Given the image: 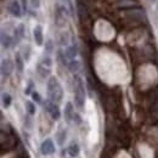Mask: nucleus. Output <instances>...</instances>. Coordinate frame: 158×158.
<instances>
[{
	"label": "nucleus",
	"mask_w": 158,
	"mask_h": 158,
	"mask_svg": "<svg viewBox=\"0 0 158 158\" xmlns=\"http://www.w3.org/2000/svg\"><path fill=\"white\" fill-rule=\"evenodd\" d=\"M32 88H33V81H32V80H29L28 88L24 90V94H27V95H28V94H32V93H33V91H32Z\"/></svg>",
	"instance_id": "obj_22"
},
{
	"label": "nucleus",
	"mask_w": 158,
	"mask_h": 158,
	"mask_svg": "<svg viewBox=\"0 0 158 158\" xmlns=\"http://www.w3.org/2000/svg\"><path fill=\"white\" fill-rule=\"evenodd\" d=\"M69 158H73V157H69Z\"/></svg>",
	"instance_id": "obj_26"
},
{
	"label": "nucleus",
	"mask_w": 158,
	"mask_h": 158,
	"mask_svg": "<svg viewBox=\"0 0 158 158\" xmlns=\"http://www.w3.org/2000/svg\"><path fill=\"white\" fill-rule=\"evenodd\" d=\"M31 95H32V99H33V101H35L37 103H40V102H41V98H40V95H39V93H38V91L33 90V93H32Z\"/></svg>",
	"instance_id": "obj_20"
},
{
	"label": "nucleus",
	"mask_w": 158,
	"mask_h": 158,
	"mask_svg": "<svg viewBox=\"0 0 158 158\" xmlns=\"http://www.w3.org/2000/svg\"><path fill=\"white\" fill-rule=\"evenodd\" d=\"M9 11L12 16L15 17H21L22 16V9H21V5L20 2L17 0H12L10 6H9Z\"/></svg>",
	"instance_id": "obj_7"
},
{
	"label": "nucleus",
	"mask_w": 158,
	"mask_h": 158,
	"mask_svg": "<svg viewBox=\"0 0 158 158\" xmlns=\"http://www.w3.org/2000/svg\"><path fill=\"white\" fill-rule=\"evenodd\" d=\"M45 50H46V52H52V50H54V44H52L51 40H48V43L45 44Z\"/></svg>",
	"instance_id": "obj_21"
},
{
	"label": "nucleus",
	"mask_w": 158,
	"mask_h": 158,
	"mask_svg": "<svg viewBox=\"0 0 158 158\" xmlns=\"http://www.w3.org/2000/svg\"><path fill=\"white\" fill-rule=\"evenodd\" d=\"M73 120L77 123V124H80L81 123V119H80V117H79L78 113H74V117H73Z\"/></svg>",
	"instance_id": "obj_24"
},
{
	"label": "nucleus",
	"mask_w": 158,
	"mask_h": 158,
	"mask_svg": "<svg viewBox=\"0 0 158 158\" xmlns=\"http://www.w3.org/2000/svg\"><path fill=\"white\" fill-rule=\"evenodd\" d=\"M77 54H78V50H77L76 45H71V46H68L66 49V57H68V59L74 60L76 56H77Z\"/></svg>",
	"instance_id": "obj_12"
},
{
	"label": "nucleus",
	"mask_w": 158,
	"mask_h": 158,
	"mask_svg": "<svg viewBox=\"0 0 158 158\" xmlns=\"http://www.w3.org/2000/svg\"><path fill=\"white\" fill-rule=\"evenodd\" d=\"M24 38V24H19L15 29V39L16 41H20Z\"/></svg>",
	"instance_id": "obj_11"
},
{
	"label": "nucleus",
	"mask_w": 158,
	"mask_h": 158,
	"mask_svg": "<svg viewBox=\"0 0 158 158\" xmlns=\"http://www.w3.org/2000/svg\"><path fill=\"white\" fill-rule=\"evenodd\" d=\"M31 2H32V6L35 9H38L40 6V0H31Z\"/></svg>",
	"instance_id": "obj_23"
},
{
	"label": "nucleus",
	"mask_w": 158,
	"mask_h": 158,
	"mask_svg": "<svg viewBox=\"0 0 158 158\" xmlns=\"http://www.w3.org/2000/svg\"><path fill=\"white\" fill-rule=\"evenodd\" d=\"M1 100H2V106H4L5 108L10 107V105H11V102H12V98H11V95H10V94L4 93V94H2V96H1Z\"/></svg>",
	"instance_id": "obj_14"
},
{
	"label": "nucleus",
	"mask_w": 158,
	"mask_h": 158,
	"mask_svg": "<svg viewBox=\"0 0 158 158\" xmlns=\"http://www.w3.org/2000/svg\"><path fill=\"white\" fill-rule=\"evenodd\" d=\"M67 152H68V155H69L71 157H73V158L78 157V155L80 153L79 145L78 143H76V142L71 143V145H69V147H68V150H67Z\"/></svg>",
	"instance_id": "obj_10"
},
{
	"label": "nucleus",
	"mask_w": 158,
	"mask_h": 158,
	"mask_svg": "<svg viewBox=\"0 0 158 158\" xmlns=\"http://www.w3.org/2000/svg\"><path fill=\"white\" fill-rule=\"evenodd\" d=\"M44 108L48 111V113L50 114V117L54 119V120H59L60 119V117H61V111H60L59 106L55 102H52L51 100L45 101Z\"/></svg>",
	"instance_id": "obj_3"
},
{
	"label": "nucleus",
	"mask_w": 158,
	"mask_h": 158,
	"mask_svg": "<svg viewBox=\"0 0 158 158\" xmlns=\"http://www.w3.org/2000/svg\"><path fill=\"white\" fill-rule=\"evenodd\" d=\"M74 108H73V105L72 102H67L66 106H64V111H63V116H64V120L67 123H71L73 120V117H74Z\"/></svg>",
	"instance_id": "obj_6"
},
{
	"label": "nucleus",
	"mask_w": 158,
	"mask_h": 158,
	"mask_svg": "<svg viewBox=\"0 0 158 158\" xmlns=\"http://www.w3.org/2000/svg\"><path fill=\"white\" fill-rule=\"evenodd\" d=\"M37 69H38V73H39L41 77H48V76L50 74V69H49V68H45V66H43L41 63L38 64Z\"/></svg>",
	"instance_id": "obj_17"
},
{
	"label": "nucleus",
	"mask_w": 158,
	"mask_h": 158,
	"mask_svg": "<svg viewBox=\"0 0 158 158\" xmlns=\"http://www.w3.org/2000/svg\"><path fill=\"white\" fill-rule=\"evenodd\" d=\"M56 148H55V143L51 139H46L41 142L40 145V152L44 155V156H50L52 153H55Z\"/></svg>",
	"instance_id": "obj_4"
},
{
	"label": "nucleus",
	"mask_w": 158,
	"mask_h": 158,
	"mask_svg": "<svg viewBox=\"0 0 158 158\" xmlns=\"http://www.w3.org/2000/svg\"><path fill=\"white\" fill-rule=\"evenodd\" d=\"M48 95H49V100H51L52 102H60L62 101L63 98V89L60 84L59 79L56 77H50L48 80Z\"/></svg>",
	"instance_id": "obj_1"
},
{
	"label": "nucleus",
	"mask_w": 158,
	"mask_h": 158,
	"mask_svg": "<svg viewBox=\"0 0 158 158\" xmlns=\"http://www.w3.org/2000/svg\"><path fill=\"white\" fill-rule=\"evenodd\" d=\"M14 71V63L10 59H5L1 61V74L2 77H10Z\"/></svg>",
	"instance_id": "obj_5"
},
{
	"label": "nucleus",
	"mask_w": 158,
	"mask_h": 158,
	"mask_svg": "<svg viewBox=\"0 0 158 158\" xmlns=\"http://www.w3.org/2000/svg\"><path fill=\"white\" fill-rule=\"evenodd\" d=\"M64 141H66V130H60L59 134H57V142H59V145H63L64 143Z\"/></svg>",
	"instance_id": "obj_18"
},
{
	"label": "nucleus",
	"mask_w": 158,
	"mask_h": 158,
	"mask_svg": "<svg viewBox=\"0 0 158 158\" xmlns=\"http://www.w3.org/2000/svg\"><path fill=\"white\" fill-rule=\"evenodd\" d=\"M33 38L34 41L38 46H41L44 43V35H43V28L41 26H35V28L33 29Z\"/></svg>",
	"instance_id": "obj_8"
},
{
	"label": "nucleus",
	"mask_w": 158,
	"mask_h": 158,
	"mask_svg": "<svg viewBox=\"0 0 158 158\" xmlns=\"http://www.w3.org/2000/svg\"><path fill=\"white\" fill-rule=\"evenodd\" d=\"M15 63H16V68H17V71L19 72H23V59H22V56H21L20 52H16V55H15Z\"/></svg>",
	"instance_id": "obj_13"
},
{
	"label": "nucleus",
	"mask_w": 158,
	"mask_h": 158,
	"mask_svg": "<svg viewBox=\"0 0 158 158\" xmlns=\"http://www.w3.org/2000/svg\"><path fill=\"white\" fill-rule=\"evenodd\" d=\"M68 69L72 72V73H74V72H77L79 69V62L77 60H71L69 62H68Z\"/></svg>",
	"instance_id": "obj_15"
},
{
	"label": "nucleus",
	"mask_w": 158,
	"mask_h": 158,
	"mask_svg": "<svg viewBox=\"0 0 158 158\" xmlns=\"http://www.w3.org/2000/svg\"><path fill=\"white\" fill-rule=\"evenodd\" d=\"M26 110H27V112H28V114H31V116H33V114H35V105L32 102V101H27L26 102Z\"/></svg>",
	"instance_id": "obj_16"
},
{
	"label": "nucleus",
	"mask_w": 158,
	"mask_h": 158,
	"mask_svg": "<svg viewBox=\"0 0 158 158\" xmlns=\"http://www.w3.org/2000/svg\"><path fill=\"white\" fill-rule=\"evenodd\" d=\"M74 102L79 110H81L85 103V86L79 76L74 77Z\"/></svg>",
	"instance_id": "obj_2"
},
{
	"label": "nucleus",
	"mask_w": 158,
	"mask_h": 158,
	"mask_svg": "<svg viewBox=\"0 0 158 158\" xmlns=\"http://www.w3.org/2000/svg\"><path fill=\"white\" fill-rule=\"evenodd\" d=\"M41 64L43 66H45V67H48V68H50L51 66H52V61H51V59L50 57H43V60H41Z\"/></svg>",
	"instance_id": "obj_19"
},
{
	"label": "nucleus",
	"mask_w": 158,
	"mask_h": 158,
	"mask_svg": "<svg viewBox=\"0 0 158 158\" xmlns=\"http://www.w3.org/2000/svg\"><path fill=\"white\" fill-rule=\"evenodd\" d=\"M22 1V7H23V10L26 11L27 10V0H21Z\"/></svg>",
	"instance_id": "obj_25"
},
{
	"label": "nucleus",
	"mask_w": 158,
	"mask_h": 158,
	"mask_svg": "<svg viewBox=\"0 0 158 158\" xmlns=\"http://www.w3.org/2000/svg\"><path fill=\"white\" fill-rule=\"evenodd\" d=\"M1 45L4 49H9L12 45V38L5 32H1Z\"/></svg>",
	"instance_id": "obj_9"
}]
</instances>
